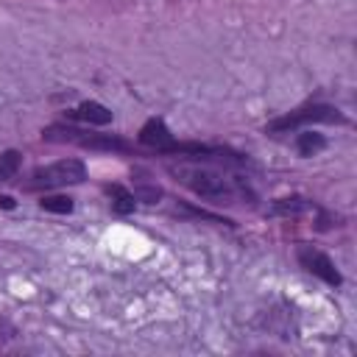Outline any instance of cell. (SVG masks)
Masks as SVG:
<instances>
[{"label":"cell","instance_id":"cell-13","mask_svg":"<svg viewBox=\"0 0 357 357\" xmlns=\"http://www.w3.org/2000/svg\"><path fill=\"white\" fill-rule=\"evenodd\" d=\"M0 206L3 209H14V198L11 195H0Z\"/></svg>","mask_w":357,"mask_h":357},{"label":"cell","instance_id":"cell-10","mask_svg":"<svg viewBox=\"0 0 357 357\" xmlns=\"http://www.w3.org/2000/svg\"><path fill=\"white\" fill-rule=\"evenodd\" d=\"M324 148H326V139H324L321 134H315V131H304V134H298V139H296L298 156H315V153L324 151Z\"/></svg>","mask_w":357,"mask_h":357},{"label":"cell","instance_id":"cell-1","mask_svg":"<svg viewBox=\"0 0 357 357\" xmlns=\"http://www.w3.org/2000/svg\"><path fill=\"white\" fill-rule=\"evenodd\" d=\"M167 173L181 187H187L190 192H195L198 198H206L212 204H237V201L254 204V190L248 187L245 178L226 173L209 162H198V159L167 162Z\"/></svg>","mask_w":357,"mask_h":357},{"label":"cell","instance_id":"cell-11","mask_svg":"<svg viewBox=\"0 0 357 357\" xmlns=\"http://www.w3.org/2000/svg\"><path fill=\"white\" fill-rule=\"evenodd\" d=\"M39 206H42L45 212H56V215H70L75 204H73V198H67V195H42Z\"/></svg>","mask_w":357,"mask_h":357},{"label":"cell","instance_id":"cell-2","mask_svg":"<svg viewBox=\"0 0 357 357\" xmlns=\"http://www.w3.org/2000/svg\"><path fill=\"white\" fill-rule=\"evenodd\" d=\"M42 139L45 142H70V145L103 151V153H134V142H128L123 134H103L95 128H78V126H67V123H53V126L42 128Z\"/></svg>","mask_w":357,"mask_h":357},{"label":"cell","instance_id":"cell-8","mask_svg":"<svg viewBox=\"0 0 357 357\" xmlns=\"http://www.w3.org/2000/svg\"><path fill=\"white\" fill-rule=\"evenodd\" d=\"M106 192H109V198H112V212H114V215H131V212H134L137 198H134L131 190H126L123 184H109Z\"/></svg>","mask_w":357,"mask_h":357},{"label":"cell","instance_id":"cell-6","mask_svg":"<svg viewBox=\"0 0 357 357\" xmlns=\"http://www.w3.org/2000/svg\"><path fill=\"white\" fill-rule=\"evenodd\" d=\"M315 201L304 198V195H284V198H276L271 206H268V215H284V218H298L304 212H315Z\"/></svg>","mask_w":357,"mask_h":357},{"label":"cell","instance_id":"cell-5","mask_svg":"<svg viewBox=\"0 0 357 357\" xmlns=\"http://www.w3.org/2000/svg\"><path fill=\"white\" fill-rule=\"evenodd\" d=\"M296 259H298V265H301L307 273L318 276L321 282H326V284H332V287H337V284L343 282V276H340V271L335 268V262L329 259V254H324V251L315 248V245L301 243V245L296 248Z\"/></svg>","mask_w":357,"mask_h":357},{"label":"cell","instance_id":"cell-9","mask_svg":"<svg viewBox=\"0 0 357 357\" xmlns=\"http://www.w3.org/2000/svg\"><path fill=\"white\" fill-rule=\"evenodd\" d=\"M20 167H22V153L14 151V148H11V151H3V153H0V184L17 178Z\"/></svg>","mask_w":357,"mask_h":357},{"label":"cell","instance_id":"cell-3","mask_svg":"<svg viewBox=\"0 0 357 357\" xmlns=\"http://www.w3.org/2000/svg\"><path fill=\"white\" fill-rule=\"evenodd\" d=\"M84 178H86V165L81 159H59L53 165L36 167L22 187L31 190V192H36V190H59V187L81 184Z\"/></svg>","mask_w":357,"mask_h":357},{"label":"cell","instance_id":"cell-7","mask_svg":"<svg viewBox=\"0 0 357 357\" xmlns=\"http://www.w3.org/2000/svg\"><path fill=\"white\" fill-rule=\"evenodd\" d=\"M70 117L89 123V126H106V123H112V109L98 103V100H84L75 109H70Z\"/></svg>","mask_w":357,"mask_h":357},{"label":"cell","instance_id":"cell-12","mask_svg":"<svg viewBox=\"0 0 357 357\" xmlns=\"http://www.w3.org/2000/svg\"><path fill=\"white\" fill-rule=\"evenodd\" d=\"M14 335H17V329H14L8 321H3V318H0V346H3V343H8Z\"/></svg>","mask_w":357,"mask_h":357},{"label":"cell","instance_id":"cell-4","mask_svg":"<svg viewBox=\"0 0 357 357\" xmlns=\"http://www.w3.org/2000/svg\"><path fill=\"white\" fill-rule=\"evenodd\" d=\"M307 123H335V126H343L346 114L337 106H329V103H307V106H298V109L271 120L265 126V134H287V131H296L298 126H307Z\"/></svg>","mask_w":357,"mask_h":357}]
</instances>
